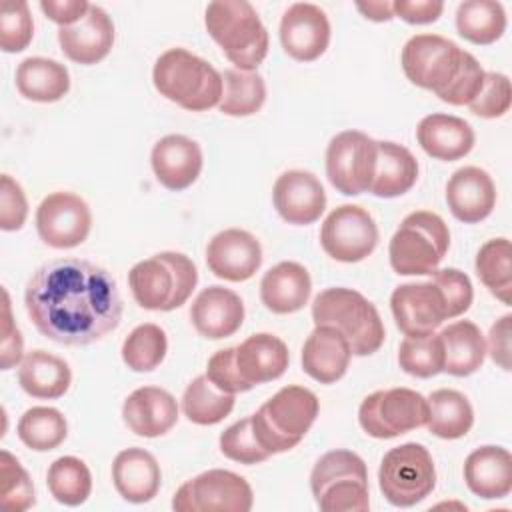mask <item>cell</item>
Instances as JSON below:
<instances>
[{
	"label": "cell",
	"mask_w": 512,
	"mask_h": 512,
	"mask_svg": "<svg viewBox=\"0 0 512 512\" xmlns=\"http://www.w3.org/2000/svg\"><path fill=\"white\" fill-rule=\"evenodd\" d=\"M26 312L36 330L64 346H86L112 332L122 318L114 276L88 260H48L30 276Z\"/></svg>",
	"instance_id": "1"
},
{
	"label": "cell",
	"mask_w": 512,
	"mask_h": 512,
	"mask_svg": "<svg viewBox=\"0 0 512 512\" xmlns=\"http://www.w3.org/2000/svg\"><path fill=\"white\" fill-rule=\"evenodd\" d=\"M400 64L412 84L432 90L452 106H468L480 92L486 74L470 52L440 34L412 36L402 48Z\"/></svg>",
	"instance_id": "2"
},
{
	"label": "cell",
	"mask_w": 512,
	"mask_h": 512,
	"mask_svg": "<svg viewBox=\"0 0 512 512\" xmlns=\"http://www.w3.org/2000/svg\"><path fill=\"white\" fill-rule=\"evenodd\" d=\"M204 26L236 70L254 72L268 54V30L246 0H216L206 6Z\"/></svg>",
	"instance_id": "3"
},
{
	"label": "cell",
	"mask_w": 512,
	"mask_h": 512,
	"mask_svg": "<svg viewBox=\"0 0 512 512\" xmlns=\"http://www.w3.org/2000/svg\"><path fill=\"white\" fill-rule=\"evenodd\" d=\"M152 82L160 96L190 112L210 110L222 98V74L186 48L162 52L154 64Z\"/></svg>",
	"instance_id": "4"
},
{
	"label": "cell",
	"mask_w": 512,
	"mask_h": 512,
	"mask_svg": "<svg viewBox=\"0 0 512 512\" xmlns=\"http://www.w3.org/2000/svg\"><path fill=\"white\" fill-rule=\"evenodd\" d=\"M198 270L182 252H158L134 264L128 272V286L144 310L170 312L180 308L194 292Z\"/></svg>",
	"instance_id": "5"
},
{
	"label": "cell",
	"mask_w": 512,
	"mask_h": 512,
	"mask_svg": "<svg viewBox=\"0 0 512 512\" xmlns=\"http://www.w3.org/2000/svg\"><path fill=\"white\" fill-rule=\"evenodd\" d=\"M316 326L336 328L354 356H370L384 342V324L376 306L352 288H326L312 302Z\"/></svg>",
	"instance_id": "6"
},
{
	"label": "cell",
	"mask_w": 512,
	"mask_h": 512,
	"mask_svg": "<svg viewBox=\"0 0 512 512\" xmlns=\"http://www.w3.org/2000/svg\"><path fill=\"white\" fill-rule=\"evenodd\" d=\"M320 404L304 386H284L252 414V428L262 448L272 456L300 444L318 416Z\"/></svg>",
	"instance_id": "7"
},
{
	"label": "cell",
	"mask_w": 512,
	"mask_h": 512,
	"mask_svg": "<svg viewBox=\"0 0 512 512\" xmlns=\"http://www.w3.org/2000/svg\"><path fill=\"white\" fill-rule=\"evenodd\" d=\"M448 248L450 230L446 222L436 212L416 210L402 220L390 240V266L402 276H426L438 270Z\"/></svg>",
	"instance_id": "8"
},
{
	"label": "cell",
	"mask_w": 512,
	"mask_h": 512,
	"mask_svg": "<svg viewBox=\"0 0 512 512\" xmlns=\"http://www.w3.org/2000/svg\"><path fill=\"white\" fill-rule=\"evenodd\" d=\"M312 496L324 512H366L370 508L368 470L350 450H330L310 474Z\"/></svg>",
	"instance_id": "9"
},
{
	"label": "cell",
	"mask_w": 512,
	"mask_h": 512,
	"mask_svg": "<svg viewBox=\"0 0 512 512\" xmlns=\"http://www.w3.org/2000/svg\"><path fill=\"white\" fill-rule=\"evenodd\" d=\"M378 486L394 506L410 508L422 502L436 486V468L430 452L416 442L390 448L378 468Z\"/></svg>",
	"instance_id": "10"
},
{
	"label": "cell",
	"mask_w": 512,
	"mask_h": 512,
	"mask_svg": "<svg viewBox=\"0 0 512 512\" xmlns=\"http://www.w3.org/2000/svg\"><path fill=\"white\" fill-rule=\"evenodd\" d=\"M428 400L410 388H388L368 394L358 408L362 430L380 440L396 438L426 426Z\"/></svg>",
	"instance_id": "11"
},
{
	"label": "cell",
	"mask_w": 512,
	"mask_h": 512,
	"mask_svg": "<svg viewBox=\"0 0 512 512\" xmlns=\"http://www.w3.org/2000/svg\"><path fill=\"white\" fill-rule=\"evenodd\" d=\"M254 494L236 472L214 468L186 480L172 498L176 512H248Z\"/></svg>",
	"instance_id": "12"
},
{
	"label": "cell",
	"mask_w": 512,
	"mask_h": 512,
	"mask_svg": "<svg viewBox=\"0 0 512 512\" xmlns=\"http://www.w3.org/2000/svg\"><path fill=\"white\" fill-rule=\"evenodd\" d=\"M376 156V140L360 130H344L326 148V176L344 196L370 192Z\"/></svg>",
	"instance_id": "13"
},
{
	"label": "cell",
	"mask_w": 512,
	"mask_h": 512,
	"mask_svg": "<svg viewBox=\"0 0 512 512\" xmlns=\"http://www.w3.org/2000/svg\"><path fill=\"white\" fill-rule=\"evenodd\" d=\"M376 244L378 226L368 210L356 204L334 208L320 228L322 250L338 262H360L374 252Z\"/></svg>",
	"instance_id": "14"
},
{
	"label": "cell",
	"mask_w": 512,
	"mask_h": 512,
	"mask_svg": "<svg viewBox=\"0 0 512 512\" xmlns=\"http://www.w3.org/2000/svg\"><path fill=\"white\" fill-rule=\"evenodd\" d=\"M92 228L88 204L72 192H52L36 208V230L44 244L66 250L80 246Z\"/></svg>",
	"instance_id": "15"
},
{
	"label": "cell",
	"mask_w": 512,
	"mask_h": 512,
	"mask_svg": "<svg viewBox=\"0 0 512 512\" xmlns=\"http://www.w3.org/2000/svg\"><path fill=\"white\" fill-rule=\"evenodd\" d=\"M390 308L398 330L406 336L432 334L450 318L446 300L432 280L398 286L390 296Z\"/></svg>",
	"instance_id": "16"
},
{
	"label": "cell",
	"mask_w": 512,
	"mask_h": 512,
	"mask_svg": "<svg viewBox=\"0 0 512 512\" xmlns=\"http://www.w3.org/2000/svg\"><path fill=\"white\" fill-rule=\"evenodd\" d=\"M280 42L284 52L298 62L318 60L330 44L326 12L310 2H294L282 14Z\"/></svg>",
	"instance_id": "17"
},
{
	"label": "cell",
	"mask_w": 512,
	"mask_h": 512,
	"mask_svg": "<svg viewBox=\"0 0 512 512\" xmlns=\"http://www.w3.org/2000/svg\"><path fill=\"white\" fill-rule=\"evenodd\" d=\"M210 272L228 282H244L262 264V246L254 234L242 228H228L212 236L206 246Z\"/></svg>",
	"instance_id": "18"
},
{
	"label": "cell",
	"mask_w": 512,
	"mask_h": 512,
	"mask_svg": "<svg viewBox=\"0 0 512 512\" xmlns=\"http://www.w3.org/2000/svg\"><path fill=\"white\" fill-rule=\"evenodd\" d=\"M276 212L296 226L316 222L326 208V192L320 180L306 170H288L278 176L272 190Z\"/></svg>",
	"instance_id": "19"
},
{
	"label": "cell",
	"mask_w": 512,
	"mask_h": 512,
	"mask_svg": "<svg viewBox=\"0 0 512 512\" xmlns=\"http://www.w3.org/2000/svg\"><path fill=\"white\" fill-rule=\"evenodd\" d=\"M150 164L164 188L180 192L198 180L204 158L198 142L182 134H168L154 144Z\"/></svg>",
	"instance_id": "20"
},
{
	"label": "cell",
	"mask_w": 512,
	"mask_h": 512,
	"mask_svg": "<svg viewBox=\"0 0 512 512\" xmlns=\"http://www.w3.org/2000/svg\"><path fill=\"white\" fill-rule=\"evenodd\" d=\"M58 42L68 60L90 66L106 58L112 50L114 24L106 10L90 4V10L80 22L58 30Z\"/></svg>",
	"instance_id": "21"
},
{
	"label": "cell",
	"mask_w": 512,
	"mask_h": 512,
	"mask_svg": "<svg viewBox=\"0 0 512 512\" xmlns=\"http://www.w3.org/2000/svg\"><path fill=\"white\" fill-rule=\"evenodd\" d=\"M190 320L196 332L208 340L236 334L244 322L242 298L224 286L204 288L190 306Z\"/></svg>",
	"instance_id": "22"
},
{
	"label": "cell",
	"mask_w": 512,
	"mask_h": 512,
	"mask_svg": "<svg viewBox=\"0 0 512 512\" xmlns=\"http://www.w3.org/2000/svg\"><path fill=\"white\" fill-rule=\"evenodd\" d=\"M290 362L288 346L274 334L260 332L234 346V368L250 388L280 378Z\"/></svg>",
	"instance_id": "23"
},
{
	"label": "cell",
	"mask_w": 512,
	"mask_h": 512,
	"mask_svg": "<svg viewBox=\"0 0 512 512\" xmlns=\"http://www.w3.org/2000/svg\"><path fill=\"white\" fill-rule=\"evenodd\" d=\"M446 202L452 216L464 224L488 218L496 204V188L490 174L478 166L458 168L448 178Z\"/></svg>",
	"instance_id": "24"
},
{
	"label": "cell",
	"mask_w": 512,
	"mask_h": 512,
	"mask_svg": "<svg viewBox=\"0 0 512 512\" xmlns=\"http://www.w3.org/2000/svg\"><path fill=\"white\" fill-rule=\"evenodd\" d=\"M122 418L136 436L156 438L178 422V402L164 388L142 386L124 400Z\"/></svg>",
	"instance_id": "25"
},
{
	"label": "cell",
	"mask_w": 512,
	"mask_h": 512,
	"mask_svg": "<svg viewBox=\"0 0 512 512\" xmlns=\"http://www.w3.org/2000/svg\"><path fill=\"white\" fill-rule=\"evenodd\" d=\"M348 340L332 326H316L302 346V370L320 384L340 380L350 364Z\"/></svg>",
	"instance_id": "26"
},
{
	"label": "cell",
	"mask_w": 512,
	"mask_h": 512,
	"mask_svg": "<svg viewBox=\"0 0 512 512\" xmlns=\"http://www.w3.org/2000/svg\"><path fill=\"white\" fill-rule=\"evenodd\" d=\"M416 140L428 156L442 162H454L474 148L476 136L464 118L436 112L420 120Z\"/></svg>",
	"instance_id": "27"
},
{
	"label": "cell",
	"mask_w": 512,
	"mask_h": 512,
	"mask_svg": "<svg viewBox=\"0 0 512 512\" xmlns=\"http://www.w3.org/2000/svg\"><path fill=\"white\" fill-rule=\"evenodd\" d=\"M112 482L126 502L144 504L158 494L162 472L148 450L126 448L112 462Z\"/></svg>",
	"instance_id": "28"
},
{
	"label": "cell",
	"mask_w": 512,
	"mask_h": 512,
	"mask_svg": "<svg viewBox=\"0 0 512 512\" xmlns=\"http://www.w3.org/2000/svg\"><path fill=\"white\" fill-rule=\"evenodd\" d=\"M464 482L476 496L498 500L512 490V456L502 446H480L464 460Z\"/></svg>",
	"instance_id": "29"
},
{
	"label": "cell",
	"mask_w": 512,
	"mask_h": 512,
	"mask_svg": "<svg viewBox=\"0 0 512 512\" xmlns=\"http://www.w3.org/2000/svg\"><path fill=\"white\" fill-rule=\"evenodd\" d=\"M312 280L308 270L298 262H278L260 282V300L274 314H292L308 304Z\"/></svg>",
	"instance_id": "30"
},
{
	"label": "cell",
	"mask_w": 512,
	"mask_h": 512,
	"mask_svg": "<svg viewBox=\"0 0 512 512\" xmlns=\"http://www.w3.org/2000/svg\"><path fill=\"white\" fill-rule=\"evenodd\" d=\"M378 156L370 192L378 198H396L406 194L418 180V162L414 154L396 142L376 140Z\"/></svg>",
	"instance_id": "31"
},
{
	"label": "cell",
	"mask_w": 512,
	"mask_h": 512,
	"mask_svg": "<svg viewBox=\"0 0 512 512\" xmlns=\"http://www.w3.org/2000/svg\"><path fill=\"white\" fill-rule=\"evenodd\" d=\"M18 382L32 398L56 400L68 392L72 372L62 358L46 350H32L20 362Z\"/></svg>",
	"instance_id": "32"
},
{
	"label": "cell",
	"mask_w": 512,
	"mask_h": 512,
	"mask_svg": "<svg viewBox=\"0 0 512 512\" xmlns=\"http://www.w3.org/2000/svg\"><path fill=\"white\" fill-rule=\"evenodd\" d=\"M444 348V368L450 376H470L474 374L486 358V340L480 328L470 320H458L442 328L440 332Z\"/></svg>",
	"instance_id": "33"
},
{
	"label": "cell",
	"mask_w": 512,
	"mask_h": 512,
	"mask_svg": "<svg viewBox=\"0 0 512 512\" xmlns=\"http://www.w3.org/2000/svg\"><path fill=\"white\" fill-rule=\"evenodd\" d=\"M16 88L32 102H56L70 90V74L64 64L52 58L32 56L16 68Z\"/></svg>",
	"instance_id": "34"
},
{
	"label": "cell",
	"mask_w": 512,
	"mask_h": 512,
	"mask_svg": "<svg viewBox=\"0 0 512 512\" xmlns=\"http://www.w3.org/2000/svg\"><path fill=\"white\" fill-rule=\"evenodd\" d=\"M428 430L444 440H456L470 432L474 410L468 398L452 388L434 390L428 398Z\"/></svg>",
	"instance_id": "35"
},
{
	"label": "cell",
	"mask_w": 512,
	"mask_h": 512,
	"mask_svg": "<svg viewBox=\"0 0 512 512\" xmlns=\"http://www.w3.org/2000/svg\"><path fill=\"white\" fill-rule=\"evenodd\" d=\"M506 12L500 2L466 0L458 4L456 28L458 34L472 44H492L506 30Z\"/></svg>",
	"instance_id": "36"
},
{
	"label": "cell",
	"mask_w": 512,
	"mask_h": 512,
	"mask_svg": "<svg viewBox=\"0 0 512 512\" xmlns=\"http://www.w3.org/2000/svg\"><path fill=\"white\" fill-rule=\"evenodd\" d=\"M236 394H228L212 384V380L202 374L196 376L182 394L184 416L200 426H212L222 422L234 408Z\"/></svg>",
	"instance_id": "37"
},
{
	"label": "cell",
	"mask_w": 512,
	"mask_h": 512,
	"mask_svg": "<svg viewBox=\"0 0 512 512\" xmlns=\"http://www.w3.org/2000/svg\"><path fill=\"white\" fill-rule=\"evenodd\" d=\"M266 100V84L258 72L226 70L222 74L220 112L226 116H252Z\"/></svg>",
	"instance_id": "38"
},
{
	"label": "cell",
	"mask_w": 512,
	"mask_h": 512,
	"mask_svg": "<svg viewBox=\"0 0 512 512\" xmlns=\"http://www.w3.org/2000/svg\"><path fill=\"white\" fill-rule=\"evenodd\" d=\"M16 432L22 444L30 450L48 452L66 440L68 424L60 410L50 406H34L20 416Z\"/></svg>",
	"instance_id": "39"
},
{
	"label": "cell",
	"mask_w": 512,
	"mask_h": 512,
	"mask_svg": "<svg viewBox=\"0 0 512 512\" xmlns=\"http://www.w3.org/2000/svg\"><path fill=\"white\" fill-rule=\"evenodd\" d=\"M46 484L56 502L64 506H80L92 492V474L84 460L76 456H60L48 466Z\"/></svg>",
	"instance_id": "40"
},
{
	"label": "cell",
	"mask_w": 512,
	"mask_h": 512,
	"mask_svg": "<svg viewBox=\"0 0 512 512\" xmlns=\"http://www.w3.org/2000/svg\"><path fill=\"white\" fill-rule=\"evenodd\" d=\"M476 274L492 296L504 304H510L512 248L508 238H492L480 246L476 254Z\"/></svg>",
	"instance_id": "41"
},
{
	"label": "cell",
	"mask_w": 512,
	"mask_h": 512,
	"mask_svg": "<svg viewBox=\"0 0 512 512\" xmlns=\"http://www.w3.org/2000/svg\"><path fill=\"white\" fill-rule=\"evenodd\" d=\"M166 332L152 322L136 326L122 344V360L134 372H152L166 356Z\"/></svg>",
	"instance_id": "42"
},
{
	"label": "cell",
	"mask_w": 512,
	"mask_h": 512,
	"mask_svg": "<svg viewBox=\"0 0 512 512\" xmlns=\"http://www.w3.org/2000/svg\"><path fill=\"white\" fill-rule=\"evenodd\" d=\"M400 368L416 378H432L444 368V348L440 334L406 336L398 346Z\"/></svg>",
	"instance_id": "43"
},
{
	"label": "cell",
	"mask_w": 512,
	"mask_h": 512,
	"mask_svg": "<svg viewBox=\"0 0 512 512\" xmlns=\"http://www.w3.org/2000/svg\"><path fill=\"white\" fill-rule=\"evenodd\" d=\"M0 500L10 512H24L36 502L28 472L8 450L0 452Z\"/></svg>",
	"instance_id": "44"
},
{
	"label": "cell",
	"mask_w": 512,
	"mask_h": 512,
	"mask_svg": "<svg viewBox=\"0 0 512 512\" xmlns=\"http://www.w3.org/2000/svg\"><path fill=\"white\" fill-rule=\"evenodd\" d=\"M34 36L30 8L22 0H6L0 6V48L8 54L22 52Z\"/></svg>",
	"instance_id": "45"
},
{
	"label": "cell",
	"mask_w": 512,
	"mask_h": 512,
	"mask_svg": "<svg viewBox=\"0 0 512 512\" xmlns=\"http://www.w3.org/2000/svg\"><path fill=\"white\" fill-rule=\"evenodd\" d=\"M220 452L240 464H258L270 458V454L262 448L258 442L254 428H252V418H242L228 426L220 434Z\"/></svg>",
	"instance_id": "46"
},
{
	"label": "cell",
	"mask_w": 512,
	"mask_h": 512,
	"mask_svg": "<svg viewBox=\"0 0 512 512\" xmlns=\"http://www.w3.org/2000/svg\"><path fill=\"white\" fill-rule=\"evenodd\" d=\"M510 104L512 88L508 76L500 72H486L484 84L468 108L480 118H500L510 110Z\"/></svg>",
	"instance_id": "47"
},
{
	"label": "cell",
	"mask_w": 512,
	"mask_h": 512,
	"mask_svg": "<svg viewBox=\"0 0 512 512\" xmlns=\"http://www.w3.org/2000/svg\"><path fill=\"white\" fill-rule=\"evenodd\" d=\"M430 276L446 300L450 318H456L470 308L474 290L470 278L464 272H460L458 268H442L434 270Z\"/></svg>",
	"instance_id": "48"
},
{
	"label": "cell",
	"mask_w": 512,
	"mask_h": 512,
	"mask_svg": "<svg viewBox=\"0 0 512 512\" xmlns=\"http://www.w3.org/2000/svg\"><path fill=\"white\" fill-rule=\"evenodd\" d=\"M28 216V200L22 186L10 176L0 178V228L4 232L20 230Z\"/></svg>",
	"instance_id": "49"
},
{
	"label": "cell",
	"mask_w": 512,
	"mask_h": 512,
	"mask_svg": "<svg viewBox=\"0 0 512 512\" xmlns=\"http://www.w3.org/2000/svg\"><path fill=\"white\" fill-rule=\"evenodd\" d=\"M206 376L212 380V384L228 394L248 392V386L240 380L236 368H234V346L218 350L212 354L206 366Z\"/></svg>",
	"instance_id": "50"
},
{
	"label": "cell",
	"mask_w": 512,
	"mask_h": 512,
	"mask_svg": "<svg viewBox=\"0 0 512 512\" xmlns=\"http://www.w3.org/2000/svg\"><path fill=\"white\" fill-rule=\"evenodd\" d=\"M4 306H2V344H0V368L10 370L24 358V342L20 330L16 328L10 312V298L8 292L2 290Z\"/></svg>",
	"instance_id": "51"
},
{
	"label": "cell",
	"mask_w": 512,
	"mask_h": 512,
	"mask_svg": "<svg viewBox=\"0 0 512 512\" xmlns=\"http://www.w3.org/2000/svg\"><path fill=\"white\" fill-rule=\"evenodd\" d=\"M392 10L394 16L408 24H430L440 18L444 4L438 0H396L392 2Z\"/></svg>",
	"instance_id": "52"
},
{
	"label": "cell",
	"mask_w": 512,
	"mask_h": 512,
	"mask_svg": "<svg viewBox=\"0 0 512 512\" xmlns=\"http://www.w3.org/2000/svg\"><path fill=\"white\" fill-rule=\"evenodd\" d=\"M40 8L52 22L64 28L80 22L90 10V4L86 0H42Z\"/></svg>",
	"instance_id": "53"
},
{
	"label": "cell",
	"mask_w": 512,
	"mask_h": 512,
	"mask_svg": "<svg viewBox=\"0 0 512 512\" xmlns=\"http://www.w3.org/2000/svg\"><path fill=\"white\" fill-rule=\"evenodd\" d=\"M510 314H504L500 320H496L488 334L486 352H490V358L502 368L510 370Z\"/></svg>",
	"instance_id": "54"
},
{
	"label": "cell",
	"mask_w": 512,
	"mask_h": 512,
	"mask_svg": "<svg viewBox=\"0 0 512 512\" xmlns=\"http://www.w3.org/2000/svg\"><path fill=\"white\" fill-rule=\"evenodd\" d=\"M356 8L364 14V18L374 22H388L394 18L392 2H358Z\"/></svg>",
	"instance_id": "55"
}]
</instances>
